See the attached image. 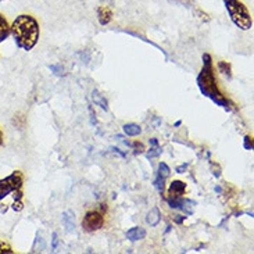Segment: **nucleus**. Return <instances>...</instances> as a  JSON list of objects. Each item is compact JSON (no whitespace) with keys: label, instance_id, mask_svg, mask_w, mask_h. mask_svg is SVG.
<instances>
[{"label":"nucleus","instance_id":"nucleus-1","mask_svg":"<svg viewBox=\"0 0 254 254\" xmlns=\"http://www.w3.org/2000/svg\"><path fill=\"white\" fill-rule=\"evenodd\" d=\"M196 83H197V88L203 96L210 99L211 102H214L222 109H225L227 111L231 110L232 103L222 95V92L218 88V82H217L215 72H214L213 59L208 53L203 55V68L200 69L199 75L196 78Z\"/></svg>","mask_w":254,"mask_h":254},{"label":"nucleus","instance_id":"nucleus-2","mask_svg":"<svg viewBox=\"0 0 254 254\" xmlns=\"http://www.w3.org/2000/svg\"><path fill=\"white\" fill-rule=\"evenodd\" d=\"M11 36L17 48L31 52L36 46L41 36L39 22L31 14H20L11 22Z\"/></svg>","mask_w":254,"mask_h":254},{"label":"nucleus","instance_id":"nucleus-3","mask_svg":"<svg viewBox=\"0 0 254 254\" xmlns=\"http://www.w3.org/2000/svg\"><path fill=\"white\" fill-rule=\"evenodd\" d=\"M231 21L242 31H249L253 27V18L248 6L241 0H222Z\"/></svg>","mask_w":254,"mask_h":254},{"label":"nucleus","instance_id":"nucleus-4","mask_svg":"<svg viewBox=\"0 0 254 254\" xmlns=\"http://www.w3.org/2000/svg\"><path fill=\"white\" fill-rule=\"evenodd\" d=\"M24 185V175L22 172L15 170L8 177L0 179V201L4 200L7 196H10L18 189H22Z\"/></svg>","mask_w":254,"mask_h":254},{"label":"nucleus","instance_id":"nucleus-5","mask_svg":"<svg viewBox=\"0 0 254 254\" xmlns=\"http://www.w3.org/2000/svg\"><path fill=\"white\" fill-rule=\"evenodd\" d=\"M104 225V215L103 213L97 210H89L86 211L82 218V228L85 232L93 234L100 231Z\"/></svg>","mask_w":254,"mask_h":254},{"label":"nucleus","instance_id":"nucleus-6","mask_svg":"<svg viewBox=\"0 0 254 254\" xmlns=\"http://www.w3.org/2000/svg\"><path fill=\"white\" fill-rule=\"evenodd\" d=\"M165 201L168 203V206L174 208V210H179L185 215H192L193 208L196 206V201H193L190 199H185L182 196H171L168 194V197L165 199Z\"/></svg>","mask_w":254,"mask_h":254},{"label":"nucleus","instance_id":"nucleus-7","mask_svg":"<svg viewBox=\"0 0 254 254\" xmlns=\"http://www.w3.org/2000/svg\"><path fill=\"white\" fill-rule=\"evenodd\" d=\"M96 15H97V21H99V24L100 25H109L113 20V17H114V14H113V10H111L109 6H99L96 10Z\"/></svg>","mask_w":254,"mask_h":254},{"label":"nucleus","instance_id":"nucleus-8","mask_svg":"<svg viewBox=\"0 0 254 254\" xmlns=\"http://www.w3.org/2000/svg\"><path fill=\"white\" fill-rule=\"evenodd\" d=\"M146 235H147V232H146V229H144V228L133 227L127 231L125 236H127V239H128V241L137 242V241H143L144 238H146Z\"/></svg>","mask_w":254,"mask_h":254},{"label":"nucleus","instance_id":"nucleus-9","mask_svg":"<svg viewBox=\"0 0 254 254\" xmlns=\"http://www.w3.org/2000/svg\"><path fill=\"white\" fill-rule=\"evenodd\" d=\"M10 34H11V24L7 21L4 14L0 13V43L8 39Z\"/></svg>","mask_w":254,"mask_h":254},{"label":"nucleus","instance_id":"nucleus-10","mask_svg":"<svg viewBox=\"0 0 254 254\" xmlns=\"http://www.w3.org/2000/svg\"><path fill=\"white\" fill-rule=\"evenodd\" d=\"M186 190V184L184 181H172L168 188V194L171 196H184Z\"/></svg>","mask_w":254,"mask_h":254},{"label":"nucleus","instance_id":"nucleus-11","mask_svg":"<svg viewBox=\"0 0 254 254\" xmlns=\"http://www.w3.org/2000/svg\"><path fill=\"white\" fill-rule=\"evenodd\" d=\"M13 194V203H11V208H13V211L15 213H20L24 210V194H22V189H18V190H15Z\"/></svg>","mask_w":254,"mask_h":254},{"label":"nucleus","instance_id":"nucleus-12","mask_svg":"<svg viewBox=\"0 0 254 254\" xmlns=\"http://www.w3.org/2000/svg\"><path fill=\"white\" fill-rule=\"evenodd\" d=\"M160 221H161V214H160V210H158L157 207L151 208L150 211L147 213V215H146V222H147L150 227L156 228L158 224H160Z\"/></svg>","mask_w":254,"mask_h":254},{"label":"nucleus","instance_id":"nucleus-13","mask_svg":"<svg viewBox=\"0 0 254 254\" xmlns=\"http://www.w3.org/2000/svg\"><path fill=\"white\" fill-rule=\"evenodd\" d=\"M62 222L68 232H74L75 231V221H74V213L72 211L68 210V211H65V213L63 214Z\"/></svg>","mask_w":254,"mask_h":254},{"label":"nucleus","instance_id":"nucleus-14","mask_svg":"<svg viewBox=\"0 0 254 254\" xmlns=\"http://www.w3.org/2000/svg\"><path fill=\"white\" fill-rule=\"evenodd\" d=\"M92 100L95 102V104H97V106H100L103 110L109 111V103H107V100L104 99V96L99 92V90H93L92 92Z\"/></svg>","mask_w":254,"mask_h":254},{"label":"nucleus","instance_id":"nucleus-15","mask_svg":"<svg viewBox=\"0 0 254 254\" xmlns=\"http://www.w3.org/2000/svg\"><path fill=\"white\" fill-rule=\"evenodd\" d=\"M123 130H124V133L127 136H139L142 133V128L137 124H133V123L125 124L123 127Z\"/></svg>","mask_w":254,"mask_h":254},{"label":"nucleus","instance_id":"nucleus-16","mask_svg":"<svg viewBox=\"0 0 254 254\" xmlns=\"http://www.w3.org/2000/svg\"><path fill=\"white\" fill-rule=\"evenodd\" d=\"M217 68L224 76H227L228 79H232V67L227 62H218L217 63Z\"/></svg>","mask_w":254,"mask_h":254},{"label":"nucleus","instance_id":"nucleus-17","mask_svg":"<svg viewBox=\"0 0 254 254\" xmlns=\"http://www.w3.org/2000/svg\"><path fill=\"white\" fill-rule=\"evenodd\" d=\"M13 125L18 129H24L25 125H27V117L22 113H17L13 117Z\"/></svg>","mask_w":254,"mask_h":254},{"label":"nucleus","instance_id":"nucleus-18","mask_svg":"<svg viewBox=\"0 0 254 254\" xmlns=\"http://www.w3.org/2000/svg\"><path fill=\"white\" fill-rule=\"evenodd\" d=\"M164 182H165L164 177H161V175L157 172L156 178H154V181H153V185H154V188L157 189V192L161 193V194H163V192H164V189H165Z\"/></svg>","mask_w":254,"mask_h":254},{"label":"nucleus","instance_id":"nucleus-19","mask_svg":"<svg viewBox=\"0 0 254 254\" xmlns=\"http://www.w3.org/2000/svg\"><path fill=\"white\" fill-rule=\"evenodd\" d=\"M158 174L161 175V177H164L165 179L170 177V174H171V170H170V167L165 164V163H160L158 164Z\"/></svg>","mask_w":254,"mask_h":254},{"label":"nucleus","instance_id":"nucleus-20","mask_svg":"<svg viewBox=\"0 0 254 254\" xmlns=\"http://www.w3.org/2000/svg\"><path fill=\"white\" fill-rule=\"evenodd\" d=\"M161 153H163V150H161V147H160V146H151L150 150L146 153V157H147V158L158 157V156H160Z\"/></svg>","mask_w":254,"mask_h":254},{"label":"nucleus","instance_id":"nucleus-21","mask_svg":"<svg viewBox=\"0 0 254 254\" xmlns=\"http://www.w3.org/2000/svg\"><path fill=\"white\" fill-rule=\"evenodd\" d=\"M15 252L13 250V248L6 243L4 241H0V254H14Z\"/></svg>","mask_w":254,"mask_h":254},{"label":"nucleus","instance_id":"nucleus-22","mask_svg":"<svg viewBox=\"0 0 254 254\" xmlns=\"http://www.w3.org/2000/svg\"><path fill=\"white\" fill-rule=\"evenodd\" d=\"M49 68L52 69L56 75H59V76L64 75V68H63L62 64H52V65H49Z\"/></svg>","mask_w":254,"mask_h":254},{"label":"nucleus","instance_id":"nucleus-23","mask_svg":"<svg viewBox=\"0 0 254 254\" xmlns=\"http://www.w3.org/2000/svg\"><path fill=\"white\" fill-rule=\"evenodd\" d=\"M172 3H177V4H181V6L185 7H192L194 4V0H170Z\"/></svg>","mask_w":254,"mask_h":254},{"label":"nucleus","instance_id":"nucleus-24","mask_svg":"<svg viewBox=\"0 0 254 254\" xmlns=\"http://www.w3.org/2000/svg\"><path fill=\"white\" fill-rule=\"evenodd\" d=\"M128 146H130V147H133V150H135V153H142V151L144 150L143 147V143H140V142H133V143H127Z\"/></svg>","mask_w":254,"mask_h":254},{"label":"nucleus","instance_id":"nucleus-25","mask_svg":"<svg viewBox=\"0 0 254 254\" xmlns=\"http://www.w3.org/2000/svg\"><path fill=\"white\" fill-rule=\"evenodd\" d=\"M245 149L246 150H253V137L245 136Z\"/></svg>","mask_w":254,"mask_h":254},{"label":"nucleus","instance_id":"nucleus-26","mask_svg":"<svg viewBox=\"0 0 254 254\" xmlns=\"http://www.w3.org/2000/svg\"><path fill=\"white\" fill-rule=\"evenodd\" d=\"M196 14L199 15L200 20L204 21V22H208V21L211 20V18H210V15H208L207 13H204V11H201V10H196Z\"/></svg>","mask_w":254,"mask_h":254},{"label":"nucleus","instance_id":"nucleus-27","mask_svg":"<svg viewBox=\"0 0 254 254\" xmlns=\"http://www.w3.org/2000/svg\"><path fill=\"white\" fill-rule=\"evenodd\" d=\"M57 245H59V238H57V234L52 235V249H53V252H56V249H57Z\"/></svg>","mask_w":254,"mask_h":254},{"label":"nucleus","instance_id":"nucleus-28","mask_svg":"<svg viewBox=\"0 0 254 254\" xmlns=\"http://www.w3.org/2000/svg\"><path fill=\"white\" fill-rule=\"evenodd\" d=\"M188 167H189V163H185V164L182 165H178L177 168H175V171L178 172V174H184V172L188 170Z\"/></svg>","mask_w":254,"mask_h":254},{"label":"nucleus","instance_id":"nucleus-29","mask_svg":"<svg viewBox=\"0 0 254 254\" xmlns=\"http://www.w3.org/2000/svg\"><path fill=\"white\" fill-rule=\"evenodd\" d=\"M185 218L186 217H184V215H175V218H174V220H175L177 224H182V222L185 221Z\"/></svg>","mask_w":254,"mask_h":254},{"label":"nucleus","instance_id":"nucleus-30","mask_svg":"<svg viewBox=\"0 0 254 254\" xmlns=\"http://www.w3.org/2000/svg\"><path fill=\"white\" fill-rule=\"evenodd\" d=\"M149 143H150V146H158V140L156 137H151L150 140H149Z\"/></svg>","mask_w":254,"mask_h":254},{"label":"nucleus","instance_id":"nucleus-31","mask_svg":"<svg viewBox=\"0 0 254 254\" xmlns=\"http://www.w3.org/2000/svg\"><path fill=\"white\" fill-rule=\"evenodd\" d=\"M4 144V136H3V132H1V129H0V147Z\"/></svg>","mask_w":254,"mask_h":254},{"label":"nucleus","instance_id":"nucleus-32","mask_svg":"<svg viewBox=\"0 0 254 254\" xmlns=\"http://www.w3.org/2000/svg\"><path fill=\"white\" fill-rule=\"evenodd\" d=\"M214 190H215L217 193H222V188H221V186H215V189H214Z\"/></svg>","mask_w":254,"mask_h":254},{"label":"nucleus","instance_id":"nucleus-33","mask_svg":"<svg viewBox=\"0 0 254 254\" xmlns=\"http://www.w3.org/2000/svg\"><path fill=\"white\" fill-rule=\"evenodd\" d=\"M181 124H182V121H177V123L174 124V127H181Z\"/></svg>","mask_w":254,"mask_h":254},{"label":"nucleus","instance_id":"nucleus-34","mask_svg":"<svg viewBox=\"0 0 254 254\" xmlns=\"http://www.w3.org/2000/svg\"><path fill=\"white\" fill-rule=\"evenodd\" d=\"M0 1H6V0H0Z\"/></svg>","mask_w":254,"mask_h":254}]
</instances>
